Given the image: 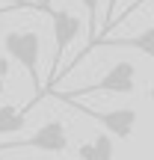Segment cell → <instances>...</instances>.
<instances>
[{
  "instance_id": "cell-8",
  "label": "cell",
  "mask_w": 154,
  "mask_h": 160,
  "mask_svg": "<svg viewBox=\"0 0 154 160\" xmlns=\"http://www.w3.org/2000/svg\"><path fill=\"white\" fill-rule=\"evenodd\" d=\"M80 6L86 9V27H89V39H86L83 51L77 53V59H74V62H71L65 71H71V68L80 62V59H86V57H89V51L95 48V39L101 36V30H98V9H101V0H80Z\"/></svg>"
},
{
  "instance_id": "cell-12",
  "label": "cell",
  "mask_w": 154,
  "mask_h": 160,
  "mask_svg": "<svg viewBox=\"0 0 154 160\" xmlns=\"http://www.w3.org/2000/svg\"><path fill=\"white\" fill-rule=\"evenodd\" d=\"M0 6H18V9H42L36 0H0Z\"/></svg>"
},
{
  "instance_id": "cell-2",
  "label": "cell",
  "mask_w": 154,
  "mask_h": 160,
  "mask_svg": "<svg viewBox=\"0 0 154 160\" xmlns=\"http://www.w3.org/2000/svg\"><path fill=\"white\" fill-rule=\"evenodd\" d=\"M137 89V65L131 59H119L116 65H110L101 74V80H95L92 86L83 89H71V92H51L57 101H80V98H89L95 92H116V95H131Z\"/></svg>"
},
{
  "instance_id": "cell-7",
  "label": "cell",
  "mask_w": 154,
  "mask_h": 160,
  "mask_svg": "<svg viewBox=\"0 0 154 160\" xmlns=\"http://www.w3.org/2000/svg\"><path fill=\"white\" fill-rule=\"evenodd\" d=\"M77 157L80 160H113L116 157L113 137L104 131V133H98L95 139H89V142H80L77 145Z\"/></svg>"
},
{
  "instance_id": "cell-11",
  "label": "cell",
  "mask_w": 154,
  "mask_h": 160,
  "mask_svg": "<svg viewBox=\"0 0 154 160\" xmlns=\"http://www.w3.org/2000/svg\"><path fill=\"white\" fill-rule=\"evenodd\" d=\"M151 0H131V3L125 6V12H119V21H125V18H131L133 12H139V6H148Z\"/></svg>"
},
{
  "instance_id": "cell-1",
  "label": "cell",
  "mask_w": 154,
  "mask_h": 160,
  "mask_svg": "<svg viewBox=\"0 0 154 160\" xmlns=\"http://www.w3.org/2000/svg\"><path fill=\"white\" fill-rule=\"evenodd\" d=\"M3 51L9 59H15L24 71L33 80V89H36V98L33 104H39L45 98V80L39 74V59H42V36L36 30H9L3 36Z\"/></svg>"
},
{
  "instance_id": "cell-13",
  "label": "cell",
  "mask_w": 154,
  "mask_h": 160,
  "mask_svg": "<svg viewBox=\"0 0 154 160\" xmlns=\"http://www.w3.org/2000/svg\"><path fill=\"white\" fill-rule=\"evenodd\" d=\"M6 74H9V57H0V77L6 80Z\"/></svg>"
},
{
  "instance_id": "cell-17",
  "label": "cell",
  "mask_w": 154,
  "mask_h": 160,
  "mask_svg": "<svg viewBox=\"0 0 154 160\" xmlns=\"http://www.w3.org/2000/svg\"><path fill=\"white\" fill-rule=\"evenodd\" d=\"M0 160H3V157H0Z\"/></svg>"
},
{
  "instance_id": "cell-3",
  "label": "cell",
  "mask_w": 154,
  "mask_h": 160,
  "mask_svg": "<svg viewBox=\"0 0 154 160\" xmlns=\"http://www.w3.org/2000/svg\"><path fill=\"white\" fill-rule=\"evenodd\" d=\"M45 12L51 15V24H53V62H51V71H47V86H45V95L53 89L59 71H62V59H65V51L71 48V42L80 36V27L83 21L74 15L71 9H53V6H45Z\"/></svg>"
},
{
  "instance_id": "cell-5",
  "label": "cell",
  "mask_w": 154,
  "mask_h": 160,
  "mask_svg": "<svg viewBox=\"0 0 154 160\" xmlns=\"http://www.w3.org/2000/svg\"><path fill=\"white\" fill-rule=\"evenodd\" d=\"M68 104L71 110H80L83 116H89V119H95L98 125L104 128V131L110 133V137H119V139H127L133 133V128H137V110L133 107H116V110H95V107H86V104L80 101H62Z\"/></svg>"
},
{
  "instance_id": "cell-16",
  "label": "cell",
  "mask_w": 154,
  "mask_h": 160,
  "mask_svg": "<svg viewBox=\"0 0 154 160\" xmlns=\"http://www.w3.org/2000/svg\"><path fill=\"white\" fill-rule=\"evenodd\" d=\"M45 6H51V0H42V12H45Z\"/></svg>"
},
{
  "instance_id": "cell-6",
  "label": "cell",
  "mask_w": 154,
  "mask_h": 160,
  "mask_svg": "<svg viewBox=\"0 0 154 160\" xmlns=\"http://www.w3.org/2000/svg\"><path fill=\"white\" fill-rule=\"evenodd\" d=\"M95 48H137V51H142L145 57L154 59V24L145 27L142 33L131 36V39H110V36H101V39L95 42Z\"/></svg>"
},
{
  "instance_id": "cell-15",
  "label": "cell",
  "mask_w": 154,
  "mask_h": 160,
  "mask_svg": "<svg viewBox=\"0 0 154 160\" xmlns=\"http://www.w3.org/2000/svg\"><path fill=\"white\" fill-rule=\"evenodd\" d=\"M3 89H6V83H3V77H0V95H3Z\"/></svg>"
},
{
  "instance_id": "cell-10",
  "label": "cell",
  "mask_w": 154,
  "mask_h": 160,
  "mask_svg": "<svg viewBox=\"0 0 154 160\" xmlns=\"http://www.w3.org/2000/svg\"><path fill=\"white\" fill-rule=\"evenodd\" d=\"M113 21H116V0H107V21L101 24V36L104 33H113ZM101 36H98V39H101Z\"/></svg>"
},
{
  "instance_id": "cell-4",
  "label": "cell",
  "mask_w": 154,
  "mask_h": 160,
  "mask_svg": "<svg viewBox=\"0 0 154 160\" xmlns=\"http://www.w3.org/2000/svg\"><path fill=\"white\" fill-rule=\"evenodd\" d=\"M24 148H36V151H47V154H62L68 151V131L62 122H45L39 125L30 137L24 139H12V142H0V154L3 151H24Z\"/></svg>"
},
{
  "instance_id": "cell-14",
  "label": "cell",
  "mask_w": 154,
  "mask_h": 160,
  "mask_svg": "<svg viewBox=\"0 0 154 160\" xmlns=\"http://www.w3.org/2000/svg\"><path fill=\"white\" fill-rule=\"evenodd\" d=\"M6 12H15V6H0V15H6Z\"/></svg>"
},
{
  "instance_id": "cell-9",
  "label": "cell",
  "mask_w": 154,
  "mask_h": 160,
  "mask_svg": "<svg viewBox=\"0 0 154 160\" xmlns=\"http://www.w3.org/2000/svg\"><path fill=\"white\" fill-rule=\"evenodd\" d=\"M33 104L27 107H18V104H0V133H12V131H21L24 122H27Z\"/></svg>"
}]
</instances>
